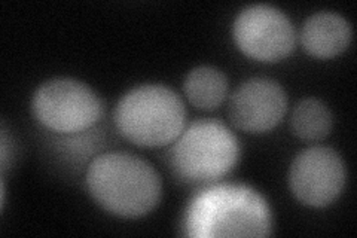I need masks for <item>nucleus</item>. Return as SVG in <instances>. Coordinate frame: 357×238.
I'll return each mask as SVG.
<instances>
[{"mask_svg":"<svg viewBox=\"0 0 357 238\" xmlns=\"http://www.w3.org/2000/svg\"><path fill=\"white\" fill-rule=\"evenodd\" d=\"M89 194L106 211L126 219H137L160 202V174L140 156L107 152L97 156L86 172Z\"/></svg>","mask_w":357,"mask_h":238,"instance_id":"nucleus-1","label":"nucleus"},{"mask_svg":"<svg viewBox=\"0 0 357 238\" xmlns=\"http://www.w3.org/2000/svg\"><path fill=\"white\" fill-rule=\"evenodd\" d=\"M186 226L192 237H265L271 234V211L248 186L218 185L192 201Z\"/></svg>","mask_w":357,"mask_h":238,"instance_id":"nucleus-2","label":"nucleus"},{"mask_svg":"<svg viewBox=\"0 0 357 238\" xmlns=\"http://www.w3.org/2000/svg\"><path fill=\"white\" fill-rule=\"evenodd\" d=\"M118 131L142 147L173 143L186 126L182 98L164 85H142L119 100L115 109Z\"/></svg>","mask_w":357,"mask_h":238,"instance_id":"nucleus-3","label":"nucleus"},{"mask_svg":"<svg viewBox=\"0 0 357 238\" xmlns=\"http://www.w3.org/2000/svg\"><path fill=\"white\" fill-rule=\"evenodd\" d=\"M238 156V140L222 122L198 119L173 142L170 164L183 182L207 185L227 176Z\"/></svg>","mask_w":357,"mask_h":238,"instance_id":"nucleus-4","label":"nucleus"},{"mask_svg":"<svg viewBox=\"0 0 357 238\" xmlns=\"http://www.w3.org/2000/svg\"><path fill=\"white\" fill-rule=\"evenodd\" d=\"M33 115L52 131H84L102 118V101L88 85L75 79L45 82L31 100Z\"/></svg>","mask_w":357,"mask_h":238,"instance_id":"nucleus-5","label":"nucleus"},{"mask_svg":"<svg viewBox=\"0 0 357 238\" xmlns=\"http://www.w3.org/2000/svg\"><path fill=\"white\" fill-rule=\"evenodd\" d=\"M232 35L241 52L265 63L284 59L294 51L296 40L292 22L280 9L270 5L243 9L234 22Z\"/></svg>","mask_w":357,"mask_h":238,"instance_id":"nucleus-6","label":"nucleus"},{"mask_svg":"<svg viewBox=\"0 0 357 238\" xmlns=\"http://www.w3.org/2000/svg\"><path fill=\"white\" fill-rule=\"evenodd\" d=\"M345 164L331 147L314 146L301 152L290 165L289 184L296 200L310 207H326L345 185Z\"/></svg>","mask_w":357,"mask_h":238,"instance_id":"nucleus-7","label":"nucleus"},{"mask_svg":"<svg viewBox=\"0 0 357 238\" xmlns=\"http://www.w3.org/2000/svg\"><path fill=\"white\" fill-rule=\"evenodd\" d=\"M287 110L284 89L273 79L253 77L241 84L229 100V119L234 127L250 134L273 130Z\"/></svg>","mask_w":357,"mask_h":238,"instance_id":"nucleus-8","label":"nucleus"},{"mask_svg":"<svg viewBox=\"0 0 357 238\" xmlns=\"http://www.w3.org/2000/svg\"><path fill=\"white\" fill-rule=\"evenodd\" d=\"M351 27L349 21L335 13L311 15L301 30L304 50L317 59H332L349 48Z\"/></svg>","mask_w":357,"mask_h":238,"instance_id":"nucleus-9","label":"nucleus"},{"mask_svg":"<svg viewBox=\"0 0 357 238\" xmlns=\"http://www.w3.org/2000/svg\"><path fill=\"white\" fill-rule=\"evenodd\" d=\"M185 94L195 107L213 110L227 98L228 79L216 67H197L185 79Z\"/></svg>","mask_w":357,"mask_h":238,"instance_id":"nucleus-10","label":"nucleus"},{"mask_svg":"<svg viewBox=\"0 0 357 238\" xmlns=\"http://www.w3.org/2000/svg\"><path fill=\"white\" fill-rule=\"evenodd\" d=\"M290 126L299 139L319 142L328 137L332 131L333 118L328 106L320 100L304 98L294 109Z\"/></svg>","mask_w":357,"mask_h":238,"instance_id":"nucleus-11","label":"nucleus"}]
</instances>
